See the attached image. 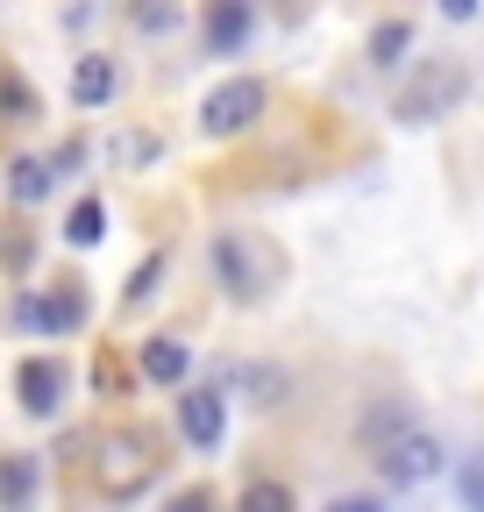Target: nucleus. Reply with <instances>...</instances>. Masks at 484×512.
<instances>
[{
    "label": "nucleus",
    "mask_w": 484,
    "mask_h": 512,
    "mask_svg": "<svg viewBox=\"0 0 484 512\" xmlns=\"http://www.w3.org/2000/svg\"><path fill=\"white\" fill-rule=\"evenodd\" d=\"M157 441L150 434H136V427H114V434H100V456H93V477H100V491L107 498H136L150 477H157Z\"/></svg>",
    "instance_id": "1"
},
{
    "label": "nucleus",
    "mask_w": 484,
    "mask_h": 512,
    "mask_svg": "<svg viewBox=\"0 0 484 512\" xmlns=\"http://www.w3.org/2000/svg\"><path fill=\"white\" fill-rule=\"evenodd\" d=\"M214 271H221V285H228L242 306H250V299H264V292H271V278H278L271 249H264L257 235H242V228L214 235Z\"/></svg>",
    "instance_id": "2"
},
{
    "label": "nucleus",
    "mask_w": 484,
    "mask_h": 512,
    "mask_svg": "<svg viewBox=\"0 0 484 512\" xmlns=\"http://www.w3.org/2000/svg\"><path fill=\"white\" fill-rule=\"evenodd\" d=\"M378 470H385V484H428L442 470V441L420 427H392L378 448Z\"/></svg>",
    "instance_id": "3"
},
{
    "label": "nucleus",
    "mask_w": 484,
    "mask_h": 512,
    "mask_svg": "<svg viewBox=\"0 0 484 512\" xmlns=\"http://www.w3.org/2000/svg\"><path fill=\"white\" fill-rule=\"evenodd\" d=\"M264 114V79H228L200 100V136H242Z\"/></svg>",
    "instance_id": "4"
},
{
    "label": "nucleus",
    "mask_w": 484,
    "mask_h": 512,
    "mask_svg": "<svg viewBox=\"0 0 484 512\" xmlns=\"http://www.w3.org/2000/svg\"><path fill=\"white\" fill-rule=\"evenodd\" d=\"M15 320H22V328H43V335H72L79 320H86V292L79 285H57L50 299H22Z\"/></svg>",
    "instance_id": "5"
},
{
    "label": "nucleus",
    "mask_w": 484,
    "mask_h": 512,
    "mask_svg": "<svg viewBox=\"0 0 484 512\" xmlns=\"http://www.w3.org/2000/svg\"><path fill=\"white\" fill-rule=\"evenodd\" d=\"M15 392H22V413L50 420V413H57V399H65V363H50V356H29V363L15 370Z\"/></svg>",
    "instance_id": "6"
},
{
    "label": "nucleus",
    "mask_w": 484,
    "mask_h": 512,
    "mask_svg": "<svg viewBox=\"0 0 484 512\" xmlns=\"http://www.w3.org/2000/svg\"><path fill=\"white\" fill-rule=\"evenodd\" d=\"M178 427H186L193 448H221V434H228V406H221L214 392H186V399H178Z\"/></svg>",
    "instance_id": "7"
},
{
    "label": "nucleus",
    "mask_w": 484,
    "mask_h": 512,
    "mask_svg": "<svg viewBox=\"0 0 484 512\" xmlns=\"http://www.w3.org/2000/svg\"><path fill=\"white\" fill-rule=\"evenodd\" d=\"M456 93H463V72L449 64V72H428L413 93H399V114H406V121H428V114H435V107H449Z\"/></svg>",
    "instance_id": "8"
},
{
    "label": "nucleus",
    "mask_w": 484,
    "mask_h": 512,
    "mask_svg": "<svg viewBox=\"0 0 484 512\" xmlns=\"http://www.w3.org/2000/svg\"><path fill=\"white\" fill-rule=\"evenodd\" d=\"M186 370H193V349L178 342V335L143 342V377H150V384H186Z\"/></svg>",
    "instance_id": "9"
},
{
    "label": "nucleus",
    "mask_w": 484,
    "mask_h": 512,
    "mask_svg": "<svg viewBox=\"0 0 484 512\" xmlns=\"http://www.w3.org/2000/svg\"><path fill=\"white\" fill-rule=\"evenodd\" d=\"M242 36H250V0H207V43L235 50Z\"/></svg>",
    "instance_id": "10"
},
{
    "label": "nucleus",
    "mask_w": 484,
    "mask_h": 512,
    "mask_svg": "<svg viewBox=\"0 0 484 512\" xmlns=\"http://www.w3.org/2000/svg\"><path fill=\"white\" fill-rule=\"evenodd\" d=\"M72 100L79 107H107L114 100V64L107 57H79L72 64Z\"/></svg>",
    "instance_id": "11"
},
{
    "label": "nucleus",
    "mask_w": 484,
    "mask_h": 512,
    "mask_svg": "<svg viewBox=\"0 0 484 512\" xmlns=\"http://www.w3.org/2000/svg\"><path fill=\"white\" fill-rule=\"evenodd\" d=\"M50 185H57V171H50L43 157H15V164H8V192H15V207H36Z\"/></svg>",
    "instance_id": "12"
},
{
    "label": "nucleus",
    "mask_w": 484,
    "mask_h": 512,
    "mask_svg": "<svg viewBox=\"0 0 484 512\" xmlns=\"http://www.w3.org/2000/svg\"><path fill=\"white\" fill-rule=\"evenodd\" d=\"M29 498H36V463L29 456H0V505L22 512Z\"/></svg>",
    "instance_id": "13"
},
{
    "label": "nucleus",
    "mask_w": 484,
    "mask_h": 512,
    "mask_svg": "<svg viewBox=\"0 0 484 512\" xmlns=\"http://www.w3.org/2000/svg\"><path fill=\"white\" fill-rule=\"evenodd\" d=\"M100 235H107V207H100V200H79V207H72V221H65V242L93 249Z\"/></svg>",
    "instance_id": "14"
},
{
    "label": "nucleus",
    "mask_w": 484,
    "mask_h": 512,
    "mask_svg": "<svg viewBox=\"0 0 484 512\" xmlns=\"http://www.w3.org/2000/svg\"><path fill=\"white\" fill-rule=\"evenodd\" d=\"M406 43H413V29H406V22H385V29L371 36V64H378V72H392V64L406 57Z\"/></svg>",
    "instance_id": "15"
},
{
    "label": "nucleus",
    "mask_w": 484,
    "mask_h": 512,
    "mask_svg": "<svg viewBox=\"0 0 484 512\" xmlns=\"http://www.w3.org/2000/svg\"><path fill=\"white\" fill-rule=\"evenodd\" d=\"M235 512H292V491L285 484H250L235 498Z\"/></svg>",
    "instance_id": "16"
},
{
    "label": "nucleus",
    "mask_w": 484,
    "mask_h": 512,
    "mask_svg": "<svg viewBox=\"0 0 484 512\" xmlns=\"http://www.w3.org/2000/svg\"><path fill=\"white\" fill-rule=\"evenodd\" d=\"M157 278H164V256H143V264H136V278H129V292H121V299H129V306H143Z\"/></svg>",
    "instance_id": "17"
},
{
    "label": "nucleus",
    "mask_w": 484,
    "mask_h": 512,
    "mask_svg": "<svg viewBox=\"0 0 484 512\" xmlns=\"http://www.w3.org/2000/svg\"><path fill=\"white\" fill-rule=\"evenodd\" d=\"M456 491H463V505H470V512H484V456H470V463H463Z\"/></svg>",
    "instance_id": "18"
},
{
    "label": "nucleus",
    "mask_w": 484,
    "mask_h": 512,
    "mask_svg": "<svg viewBox=\"0 0 484 512\" xmlns=\"http://www.w3.org/2000/svg\"><path fill=\"white\" fill-rule=\"evenodd\" d=\"M171 15H178L171 0H143V8H136V22H143V29H171Z\"/></svg>",
    "instance_id": "19"
},
{
    "label": "nucleus",
    "mask_w": 484,
    "mask_h": 512,
    "mask_svg": "<svg viewBox=\"0 0 484 512\" xmlns=\"http://www.w3.org/2000/svg\"><path fill=\"white\" fill-rule=\"evenodd\" d=\"M171 512H214V491H178Z\"/></svg>",
    "instance_id": "20"
},
{
    "label": "nucleus",
    "mask_w": 484,
    "mask_h": 512,
    "mask_svg": "<svg viewBox=\"0 0 484 512\" xmlns=\"http://www.w3.org/2000/svg\"><path fill=\"white\" fill-rule=\"evenodd\" d=\"M328 512H385V505H378V498H335Z\"/></svg>",
    "instance_id": "21"
},
{
    "label": "nucleus",
    "mask_w": 484,
    "mask_h": 512,
    "mask_svg": "<svg viewBox=\"0 0 484 512\" xmlns=\"http://www.w3.org/2000/svg\"><path fill=\"white\" fill-rule=\"evenodd\" d=\"M442 15H456V22H470V15H477V0H442Z\"/></svg>",
    "instance_id": "22"
}]
</instances>
